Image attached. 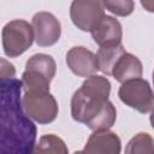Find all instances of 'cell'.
I'll use <instances>...</instances> for the list:
<instances>
[{"label": "cell", "instance_id": "1", "mask_svg": "<svg viewBox=\"0 0 154 154\" xmlns=\"http://www.w3.org/2000/svg\"><path fill=\"white\" fill-rule=\"evenodd\" d=\"M20 94V79H0V154L34 152L36 125L25 114Z\"/></svg>", "mask_w": 154, "mask_h": 154}, {"label": "cell", "instance_id": "2", "mask_svg": "<svg viewBox=\"0 0 154 154\" xmlns=\"http://www.w3.org/2000/svg\"><path fill=\"white\" fill-rule=\"evenodd\" d=\"M111 94L109 81L99 75L85 78L81 88L77 89L71 99V116L78 122L87 124L93 119L108 101Z\"/></svg>", "mask_w": 154, "mask_h": 154}, {"label": "cell", "instance_id": "3", "mask_svg": "<svg viewBox=\"0 0 154 154\" xmlns=\"http://www.w3.org/2000/svg\"><path fill=\"white\" fill-rule=\"evenodd\" d=\"M1 38L4 53L10 58L19 57L34 42L32 26L24 19H13L2 28Z\"/></svg>", "mask_w": 154, "mask_h": 154}, {"label": "cell", "instance_id": "4", "mask_svg": "<svg viewBox=\"0 0 154 154\" xmlns=\"http://www.w3.org/2000/svg\"><path fill=\"white\" fill-rule=\"evenodd\" d=\"M22 106L25 114L38 124H49L58 117L59 107L49 91H24Z\"/></svg>", "mask_w": 154, "mask_h": 154}, {"label": "cell", "instance_id": "5", "mask_svg": "<svg viewBox=\"0 0 154 154\" xmlns=\"http://www.w3.org/2000/svg\"><path fill=\"white\" fill-rule=\"evenodd\" d=\"M118 96L123 103L140 113H149L153 109V91L149 82L142 77L123 82Z\"/></svg>", "mask_w": 154, "mask_h": 154}, {"label": "cell", "instance_id": "6", "mask_svg": "<svg viewBox=\"0 0 154 154\" xmlns=\"http://www.w3.org/2000/svg\"><path fill=\"white\" fill-rule=\"evenodd\" d=\"M103 14L101 0H72L70 6V18L82 31H90Z\"/></svg>", "mask_w": 154, "mask_h": 154}, {"label": "cell", "instance_id": "7", "mask_svg": "<svg viewBox=\"0 0 154 154\" xmlns=\"http://www.w3.org/2000/svg\"><path fill=\"white\" fill-rule=\"evenodd\" d=\"M34 40L40 47H49L57 43L61 35V25L57 17L46 11L34 14L31 22Z\"/></svg>", "mask_w": 154, "mask_h": 154}, {"label": "cell", "instance_id": "8", "mask_svg": "<svg viewBox=\"0 0 154 154\" xmlns=\"http://www.w3.org/2000/svg\"><path fill=\"white\" fill-rule=\"evenodd\" d=\"M66 64L67 67L78 77L87 78L99 71L95 54L83 46L70 48L66 54Z\"/></svg>", "mask_w": 154, "mask_h": 154}, {"label": "cell", "instance_id": "9", "mask_svg": "<svg viewBox=\"0 0 154 154\" xmlns=\"http://www.w3.org/2000/svg\"><path fill=\"white\" fill-rule=\"evenodd\" d=\"M122 150V142L116 132L108 130L94 131L81 153L88 154H118Z\"/></svg>", "mask_w": 154, "mask_h": 154}, {"label": "cell", "instance_id": "10", "mask_svg": "<svg viewBox=\"0 0 154 154\" xmlns=\"http://www.w3.org/2000/svg\"><path fill=\"white\" fill-rule=\"evenodd\" d=\"M90 34L93 40L99 46H103L122 42L123 29L118 19H116L112 16L103 14L99 19V22L93 26Z\"/></svg>", "mask_w": 154, "mask_h": 154}, {"label": "cell", "instance_id": "11", "mask_svg": "<svg viewBox=\"0 0 154 154\" xmlns=\"http://www.w3.org/2000/svg\"><path fill=\"white\" fill-rule=\"evenodd\" d=\"M142 73L143 67L141 60L136 55L124 52L113 65L111 75L114 77L116 81L123 83L128 79L142 77Z\"/></svg>", "mask_w": 154, "mask_h": 154}, {"label": "cell", "instance_id": "12", "mask_svg": "<svg viewBox=\"0 0 154 154\" xmlns=\"http://www.w3.org/2000/svg\"><path fill=\"white\" fill-rule=\"evenodd\" d=\"M124 52H125V48L122 45V42L100 46V48H99V51L95 55L99 71H101L106 76H111L113 65L116 64L118 58Z\"/></svg>", "mask_w": 154, "mask_h": 154}, {"label": "cell", "instance_id": "13", "mask_svg": "<svg viewBox=\"0 0 154 154\" xmlns=\"http://www.w3.org/2000/svg\"><path fill=\"white\" fill-rule=\"evenodd\" d=\"M25 70L36 71L52 81L57 72V64H55V60L49 54L37 53V54L31 55L28 59Z\"/></svg>", "mask_w": 154, "mask_h": 154}, {"label": "cell", "instance_id": "14", "mask_svg": "<svg viewBox=\"0 0 154 154\" xmlns=\"http://www.w3.org/2000/svg\"><path fill=\"white\" fill-rule=\"evenodd\" d=\"M116 119H117L116 107L108 100L105 103V106L102 107V109L93 119H90L85 125H87V128H89L93 131H96V130H108V129H111L114 125Z\"/></svg>", "mask_w": 154, "mask_h": 154}, {"label": "cell", "instance_id": "15", "mask_svg": "<svg viewBox=\"0 0 154 154\" xmlns=\"http://www.w3.org/2000/svg\"><path fill=\"white\" fill-rule=\"evenodd\" d=\"M20 82L22 90L24 91H49L51 79L36 71L25 70L22 75Z\"/></svg>", "mask_w": 154, "mask_h": 154}, {"label": "cell", "instance_id": "16", "mask_svg": "<svg viewBox=\"0 0 154 154\" xmlns=\"http://www.w3.org/2000/svg\"><path fill=\"white\" fill-rule=\"evenodd\" d=\"M35 146H36V147H34L35 153H58V154H67L69 153V149H67L65 142L60 137H58L53 134L41 136L38 140V143Z\"/></svg>", "mask_w": 154, "mask_h": 154}, {"label": "cell", "instance_id": "17", "mask_svg": "<svg viewBox=\"0 0 154 154\" xmlns=\"http://www.w3.org/2000/svg\"><path fill=\"white\" fill-rule=\"evenodd\" d=\"M153 138L147 132H138L135 137H132L126 148L125 153L128 154H135V153H153L154 147Z\"/></svg>", "mask_w": 154, "mask_h": 154}, {"label": "cell", "instance_id": "18", "mask_svg": "<svg viewBox=\"0 0 154 154\" xmlns=\"http://www.w3.org/2000/svg\"><path fill=\"white\" fill-rule=\"evenodd\" d=\"M103 7L119 17H128L135 10L134 0H101Z\"/></svg>", "mask_w": 154, "mask_h": 154}, {"label": "cell", "instance_id": "19", "mask_svg": "<svg viewBox=\"0 0 154 154\" xmlns=\"http://www.w3.org/2000/svg\"><path fill=\"white\" fill-rule=\"evenodd\" d=\"M16 76V69L12 63L0 58V79H10Z\"/></svg>", "mask_w": 154, "mask_h": 154}, {"label": "cell", "instance_id": "20", "mask_svg": "<svg viewBox=\"0 0 154 154\" xmlns=\"http://www.w3.org/2000/svg\"><path fill=\"white\" fill-rule=\"evenodd\" d=\"M141 4L144 10H147L148 12H153V0H141Z\"/></svg>", "mask_w": 154, "mask_h": 154}]
</instances>
